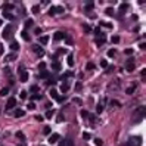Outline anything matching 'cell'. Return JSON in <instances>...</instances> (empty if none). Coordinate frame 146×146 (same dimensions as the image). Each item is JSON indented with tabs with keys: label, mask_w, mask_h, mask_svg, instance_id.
<instances>
[{
	"label": "cell",
	"mask_w": 146,
	"mask_h": 146,
	"mask_svg": "<svg viewBox=\"0 0 146 146\" xmlns=\"http://www.w3.org/2000/svg\"><path fill=\"white\" fill-rule=\"evenodd\" d=\"M127 56H131L133 55V49H125V52H124Z\"/></svg>",
	"instance_id": "f35d334b"
},
{
	"label": "cell",
	"mask_w": 146,
	"mask_h": 146,
	"mask_svg": "<svg viewBox=\"0 0 146 146\" xmlns=\"http://www.w3.org/2000/svg\"><path fill=\"white\" fill-rule=\"evenodd\" d=\"M28 109H36V105H34V103H28Z\"/></svg>",
	"instance_id": "11a10c76"
},
{
	"label": "cell",
	"mask_w": 146,
	"mask_h": 146,
	"mask_svg": "<svg viewBox=\"0 0 146 146\" xmlns=\"http://www.w3.org/2000/svg\"><path fill=\"white\" fill-rule=\"evenodd\" d=\"M50 77H52V75H50L47 71H41V74H40V78H43V80H49Z\"/></svg>",
	"instance_id": "4fadbf2b"
},
{
	"label": "cell",
	"mask_w": 146,
	"mask_h": 146,
	"mask_svg": "<svg viewBox=\"0 0 146 146\" xmlns=\"http://www.w3.org/2000/svg\"><path fill=\"white\" fill-rule=\"evenodd\" d=\"M128 9V5L127 3H121V6H119V11H121V12H125Z\"/></svg>",
	"instance_id": "4316f807"
},
{
	"label": "cell",
	"mask_w": 146,
	"mask_h": 146,
	"mask_svg": "<svg viewBox=\"0 0 146 146\" xmlns=\"http://www.w3.org/2000/svg\"><path fill=\"white\" fill-rule=\"evenodd\" d=\"M53 38H55L56 41H61V40L66 38V36H65V32H64V31H58V32H55V36H53Z\"/></svg>",
	"instance_id": "8992f818"
},
{
	"label": "cell",
	"mask_w": 146,
	"mask_h": 146,
	"mask_svg": "<svg viewBox=\"0 0 146 146\" xmlns=\"http://www.w3.org/2000/svg\"><path fill=\"white\" fill-rule=\"evenodd\" d=\"M28 77H30L28 72H27V71H24V72H21V75H19V80H21L22 83H27V81H28Z\"/></svg>",
	"instance_id": "9c48e42d"
},
{
	"label": "cell",
	"mask_w": 146,
	"mask_h": 146,
	"mask_svg": "<svg viewBox=\"0 0 146 146\" xmlns=\"http://www.w3.org/2000/svg\"><path fill=\"white\" fill-rule=\"evenodd\" d=\"M3 7H5V12H7V11H12L15 6H13V3H5Z\"/></svg>",
	"instance_id": "ac0fdd59"
},
{
	"label": "cell",
	"mask_w": 146,
	"mask_h": 146,
	"mask_svg": "<svg viewBox=\"0 0 146 146\" xmlns=\"http://www.w3.org/2000/svg\"><path fill=\"white\" fill-rule=\"evenodd\" d=\"M58 146H66V140H59V145Z\"/></svg>",
	"instance_id": "db71d44e"
},
{
	"label": "cell",
	"mask_w": 146,
	"mask_h": 146,
	"mask_svg": "<svg viewBox=\"0 0 146 146\" xmlns=\"http://www.w3.org/2000/svg\"><path fill=\"white\" fill-rule=\"evenodd\" d=\"M72 75H74V74H72L71 71H68V72H65V74H64L62 77H59V80H66L68 77H72Z\"/></svg>",
	"instance_id": "603a6c76"
},
{
	"label": "cell",
	"mask_w": 146,
	"mask_h": 146,
	"mask_svg": "<svg viewBox=\"0 0 146 146\" xmlns=\"http://www.w3.org/2000/svg\"><path fill=\"white\" fill-rule=\"evenodd\" d=\"M49 15H50V16L56 15V6H52V7H50V11H49Z\"/></svg>",
	"instance_id": "83f0119b"
},
{
	"label": "cell",
	"mask_w": 146,
	"mask_h": 146,
	"mask_svg": "<svg viewBox=\"0 0 146 146\" xmlns=\"http://www.w3.org/2000/svg\"><path fill=\"white\" fill-rule=\"evenodd\" d=\"M34 32H36L37 36H40V34H41V28H38V27H37V28H34Z\"/></svg>",
	"instance_id": "7dc6e473"
},
{
	"label": "cell",
	"mask_w": 146,
	"mask_h": 146,
	"mask_svg": "<svg viewBox=\"0 0 146 146\" xmlns=\"http://www.w3.org/2000/svg\"><path fill=\"white\" fill-rule=\"evenodd\" d=\"M65 40H66V41H65L66 44H72V40H71V38H65Z\"/></svg>",
	"instance_id": "6f0895ef"
},
{
	"label": "cell",
	"mask_w": 146,
	"mask_h": 146,
	"mask_svg": "<svg viewBox=\"0 0 146 146\" xmlns=\"http://www.w3.org/2000/svg\"><path fill=\"white\" fill-rule=\"evenodd\" d=\"M31 25H32V21H31V19H28L27 22H25V27H27V28H28V27H31Z\"/></svg>",
	"instance_id": "f907efd6"
},
{
	"label": "cell",
	"mask_w": 146,
	"mask_h": 146,
	"mask_svg": "<svg viewBox=\"0 0 146 146\" xmlns=\"http://www.w3.org/2000/svg\"><path fill=\"white\" fill-rule=\"evenodd\" d=\"M41 96H40V94H36V96H34V94H32V97H31V100H34V99H40Z\"/></svg>",
	"instance_id": "9f6ffc18"
},
{
	"label": "cell",
	"mask_w": 146,
	"mask_h": 146,
	"mask_svg": "<svg viewBox=\"0 0 146 146\" xmlns=\"http://www.w3.org/2000/svg\"><path fill=\"white\" fill-rule=\"evenodd\" d=\"M81 89H83L81 83H77V84H75V90H77V92H81Z\"/></svg>",
	"instance_id": "74e56055"
},
{
	"label": "cell",
	"mask_w": 146,
	"mask_h": 146,
	"mask_svg": "<svg viewBox=\"0 0 146 146\" xmlns=\"http://www.w3.org/2000/svg\"><path fill=\"white\" fill-rule=\"evenodd\" d=\"M46 84H47V86H53V84H55V80L49 78V80H46Z\"/></svg>",
	"instance_id": "60d3db41"
},
{
	"label": "cell",
	"mask_w": 146,
	"mask_h": 146,
	"mask_svg": "<svg viewBox=\"0 0 146 146\" xmlns=\"http://www.w3.org/2000/svg\"><path fill=\"white\" fill-rule=\"evenodd\" d=\"M52 68H53L55 71H61L62 70V66H61V64H59V62H53L52 64Z\"/></svg>",
	"instance_id": "44dd1931"
},
{
	"label": "cell",
	"mask_w": 146,
	"mask_h": 146,
	"mask_svg": "<svg viewBox=\"0 0 146 146\" xmlns=\"http://www.w3.org/2000/svg\"><path fill=\"white\" fill-rule=\"evenodd\" d=\"M0 146H2V145H0Z\"/></svg>",
	"instance_id": "6125c7cd"
},
{
	"label": "cell",
	"mask_w": 146,
	"mask_h": 146,
	"mask_svg": "<svg viewBox=\"0 0 146 146\" xmlns=\"http://www.w3.org/2000/svg\"><path fill=\"white\" fill-rule=\"evenodd\" d=\"M96 41H97V46H102V44H103V43L106 41V36H105V32L102 34V36H99Z\"/></svg>",
	"instance_id": "30bf717a"
},
{
	"label": "cell",
	"mask_w": 146,
	"mask_h": 146,
	"mask_svg": "<svg viewBox=\"0 0 146 146\" xmlns=\"http://www.w3.org/2000/svg\"><path fill=\"white\" fill-rule=\"evenodd\" d=\"M50 96H52V97H55V99H56V97H58V92H56L55 89H52V90H50Z\"/></svg>",
	"instance_id": "d6a6232c"
},
{
	"label": "cell",
	"mask_w": 146,
	"mask_h": 146,
	"mask_svg": "<svg viewBox=\"0 0 146 146\" xmlns=\"http://www.w3.org/2000/svg\"><path fill=\"white\" fill-rule=\"evenodd\" d=\"M15 105H16V99H15V97H11L9 100H7V103H6V111L15 108Z\"/></svg>",
	"instance_id": "52a82bcc"
},
{
	"label": "cell",
	"mask_w": 146,
	"mask_h": 146,
	"mask_svg": "<svg viewBox=\"0 0 146 146\" xmlns=\"http://www.w3.org/2000/svg\"><path fill=\"white\" fill-rule=\"evenodd\" d=\"M16 59V53H12V55H9V56H6V61L9 62V61H15Z\"/></svg>",
	"instance_id": "484cf974"
},
{
	"label": "cell",
	"mask_w": 146,
	"mask_h": 146,
	"mask_svg": "<svg viewBox=\"0 0 146 146\" xmlns=\"http://www.w3.org/2000/svg\"><path fill=\"white\" fill-rule=\"evenodd\" d=\"M142 137L140 136H131L130 139H128V142H127V145L128 146H142Z\"/></svg>",
	"instance_id": "7a4b0ae2"
},
{
	"label": "cell",
	"mask_w": 146,
	"mask_h": 146,
	"mask_svg": "<svg viewBox=\"0 0 146 146\" xmlns=\"http://www.w3.org/2000/svg\"><path fill=\"white\" fill-rule=\"evenodd\" d=\"M102 34H103V32H102L100 31V28L97 27V28H94V36H96V37H99V36H102Z\"/></svg>",
	"instance_id": "f546056e"
},
{
	"label": "cell",
	"mask_w": 146,
	"mask_h": 146,
	"mask_svg": "<svg viewBox=\"0 0 146 146\" xmlns=\"http://www.w3.org/2000/svg\"><path fill=\"white\" fill-rule=\"evenodd\" d=\"M19 97L21 99H25V97H27V92H21L19 93Z\"/></svg>",
	"instance_id": "ee69618b"
},
{
	"label": "cell",
	"mask_w": 146,
	"mask_h": 146,
	"mask_svg": "<svg viewBox=\"0 0 146 146\" xmlns=\"http://www.w3.org/2000/svg\"><path fill=\"white\" fill-rule=\"evenodd\" d=\"M38 9H40L38 6H32V13H37V12H38Z\"/></svg>",
	"instance_id": "f5cc1de1"
},
{
	"label": "cell",
	"mask_w": 146,
	"mask_h": 146,
	"mask_svg": "<svg viewBox=\"0 0 146 146\" xmlns=\"http://www.w3.org/2000/svg\"><path fill=\"white\" fill-rule=\"evenodd\" d=\"M32 52L36 53L38 58H41L43 55H44V49H43L40 44H34V46H32Z\"/></svg>",
	"instance_id": "277c9868"
},
{
	"label": "cell",
	"mask_w": 146,
	"mask_h": 146,
	"mask_svg": "<svg viewBox=\"0 0 146 146\" xmlns=\"http://www.w3.org/2000/svg\"><path fill=\"white\" fill-rule=\"evenodd\" d=\"M21 146H25V145H21Z\"/></svg>",
	"instance_id": "94428289"
},
{
	"label": "cell",
	"mask_w": 146,
	"mask_h": 146,
	"mask_svg": "<svg viewBox=\"0 0 146 146\" xmlns=\"http://www.w3.org/2000/svg\"><path fill=\"white\" fill-rule=\"evenodd\" d=\"M100 66H102V68H106V66H108V62L105 61V59H102V61H100Z\"/></svg>",
	"instance_id": "ab89813d"
},
{
	"label": "cell",
	"mask_w": 146,
	"mask_h": 146,
	"mask_svg": "<svg viewBox=\"0 0 146 146\" xmlns=\"http://www.w3.org/2000/svg\"><path fill=\"white\" fill-rule=\"evenodd\" d=\"M53 115V111H49V112H46V118H52Z\"/></svg>",
	"instance_id": "681fc988"
},
{
	"label": "cell",
	"mask_w": 146,
	"mask_h": 146,
	"mask_svg": "<svg viewBox=\"0 0 146 146\" xmlns=\"http://www.w3.org/2000/svg\"><path fill=\"white\" fill-rule=\"evenodd\" d=\"M0 25H2V19H0Z\"/></svg>",
	"instance_id": "91938a15"
},
{
	"label": "cell",
	"mask_w": 146,
	"mask_h": 146,
	"mask_svg": "<svg viewBox=\"0 0 146 146\" xmlns=\"http://www.w3.org/2000/svg\"><path fill=\"white\" fill-rule=\"evenodd\" d=\"M12 27H11V25H7V27H5V31H3V38H7V37H9V34L12 32Z\"/></svg>",
	"instance_id": "ba28073f"
},
{
	"label": "cell",
	"mask_w": 146,
	"mask_h": 146,
	"mask_svg": "<svg viewBox=\"0 0 146 146\" xmlns=\"http://www.w3.org/2000/svg\"><path fill=\"white\" fill-rule=\"evenodd\" d=\"M3 16L6 19H9V21H13L15 19V15H12L11 12H3Z\"/></svg>",
	"instance_id": "5bb4252c"
},
{
	"label": "cell",
	"mask_w": 146,
	"mask_h": 146,
	"mask_svg": "<svg viewBox=\"0 0 146 146\" xmlns=\"http://www.w3.org/2000/svg\"><path fill=\"white\" fill-rule=\"evenodd\" d=\"M125 70H127L128 72H131V71L134 70V62H133V61H128V62L125 64Z\"/></svg>",
	"instance_id": "7c38bea8"
},
{
	"label": "cell",
	"mask_w": 146,
	"mask_h": 146,
	"mask_svg": "<svg viewBox=\"0 0 146 146\" xmlns=\"http://www.w3.org/2000/svg\"><path fill=\"white\" fill-rule=\"evenodd\" d=\"M80 114H81V117H83V118H87V117H89V112H87L86 109H81V112H80Z\"/></svg>",
	"instance_id": "836d02e7"
},
{
	"label": "cell",
	"mask_w": 146,
	"mask_h": 146,
	"mask_svg": "<svg viewBox=\"0 0 146 146\" xmlns=\"http://www.w3.org/2000/svg\"><path fill=\"white\" fill-rule=\"evenodd\" d=\"M68 90H70V83H68V81H64L62 86H61V92H62V93H66Z\"/></svg>",
	"instance_id": "8fae6325"
},
{
	"label": "cell",
	"mask_w": 146,
	"mask_h": 146,
	"mask_svg": "<svg viewBox=\"0 0 146 146\" xmlns=\"http://www.w3.org/2000/svg\"><path fill=\"white\" fill-rule=\"evenodd\" d=\"M16 137H18L19 140H25V136H24L22 131H18V133H16Z\"/></svg>",
	"instance_id": "f1b7e54d"
},
{
	"label": "cell",
	"mask_w": 146,
	"mask_h": 146,
	"mask_svg": "<svg viewBox=\"0 0 146 146\" xmlns=\"http://www.w3.org/2000/svg\"><path fill=\"white\" fill-rule=\"evenodd\" d=\"M119 41V37L118 36H112V43H118Z\"/></svg>",
	"instance_id": "bcb514c9"
},
{
	"label": "cell",
	"mask_w": 146,
	"mask_h": 146,
	"mask_svg": "<svg viewBox=\"0 0 146 146\" xmlns=\"http://www.w3.org/2000/svg\"><path fill=\"white\" fill-rule=\"evenodd\" d=\"M7 93H9V89H7V87H5V89H2V90H0V96H7Z\"/></svg>",
	"instance_id": "d4e9b609"
},
{
	"label": "cell",
	"mask_w": 146,
	"mask_h": 146,
	"mask_svg": "<svg viewBox=\"0 0 146 146\" xmlns=\"http://www.w3.org/2000/svg\"><path fill=\"white\" fill-rule=\"evenodd\" d=\"M59 140H61V136H59L58 133H53L52 136L49 137V143H50V145H53V143H56V142H59Z\"/></svg>",
	"instance_id": "5b68a950"
},
{
	"label": "cell",
	"mask_w": 146,
	"mask_h": 146,
	"mask_svg": "<svg viewBox=\"0 0 146 146\" xmlns=\"http://www.w3.org/2000/svg\"><path fill=\"white\" fill-rule=\"evenodd\" d=\"M94 143H96V146H103V142L100 139H94Z\"/></svg>",
	"instance_id": "8d00e7d4"
},
{
	"label": "cell",
	"mask_w": 146,
	"mask_h": 146,
	"mask_svg": "<svg viewBox=\"0 0 146 146\" xmlns=\"http://www.w3.org/2000/svg\"><path fill=\"white\" fill-rule=\"evenodd\" d=\"M66 62H68V65H70V66H74V55L72 53H70V56L66 58Z\"/></svg>",
	"instance_id": "2e32d148"
},
{
	"label": "cell",
	"mask_w": 146,
	"mask_h": 146,
	"mask_svg": "<svg viewBox=\"0 0 146 146\" xmlns=\"http://www.w3.org/2000/svg\"><path fill=\"white\" fill-rule=\"evenodd\" d=\"M83 137H84V140H89L90 139V134L89 133H83Z\"/></svg>",
	"instance_id": "c3c4849f"
},
{
	"label": "cell",
	"mask_w": 146,
	"mask_h": 146,
	"mask_svg": "<svg viewBox=\"0 0 146 146\" xmlns=\"http://www.w3.org/2000/svg\"><path fill=\"white\" fill-rule=\"evenodd\" d=\"M56 100L59 102V103H62V102L65 100V97H64V96H58V97H56Z\"/></svg>",
	"instance_id": "f6af8a7d"
},
{
	"label": "cell",
	"mask_w": 146,
	"mask_h": 146,
	"mask_svg": "<svg viewBox=\"0 0 146 146\" xmlns=\"http://www.w3.org/2000/svg\"><path fill=\"white\" fill-rule=\"evenodd\" d=\"M134 90H136V84H131L128 89H125V93H127V94H133Z\"/></svg>",
	"instance_id": "e0dca14e"
},
{
	"label": "cell",
	"mask_w": 146,
	"mask_h": 146,
	"mask_svg": "<svg viewBox=\"0 0 146 146\" xmlns=\"http://www.w3.org/2000/svg\"><path fill=\"white\" fill-rule=\"evenodd\" d=\"M13 115H15L16 118H21V117H24V115H25V112H24V109H16Z\"/></svg>",
	"instance_id": "9a60e30c"
},
{
	"label": "cell",
	"mask_w": 146,
	"mask_h": 146,
	"mask_svg": "<svg viewBox=\"0 0 146 146\" xmlns=\"http://www.w3.org/2000/svg\"><path fill=\"white\" fill-rule=\"evenodd\" d=\"M11 50H13V52H16V50H19V44H18L16 41L11 43Z\"/></svg>",
	"instance_id": "d6986e66"
},
{
	"label": "cell",
	"mask_w": 146,
	"mask_h": 146,
	"mask_svg": "<svg viewBox=\"0 0 146 146\" xmlns=\"http://www.w3.org/2000/svg\"><path fill=\"white\" fill-rule=\"evenodd\" d=\"M93 6H94V3H93V2H87V3H86V6H84V9L89 12V11H92V9H93Z\"/></svg>",
	"instance_id": "ffe728a7"
},
{
	"label": "cell",
	"mask_w": 146,
	"mask_h": 146,
	"mask_svg": "<svg viewBox=\"0 0 146 146\" xmlns=\"http://www.w3.org/2000/svg\"><path fill=\"white\" fill-rule=\"evenodd\" d=\"M21 36H22V38H24V40H27V41H30V40H31L30 34H28L27 31H22V32H21Z\"/></svg>",
	"instance_id": "7402d4cb"
},
{
	"label": "cell",
	"mask_w": 146,
	"mask_h": 146,
	"mask_svg": "<svg viewBox=\"0 0 146 146\" xmlns=\"http://www.w3.org/2000/svg\"><path fill=\"white\" fill-rule=\"evenodd\" d=\"M43 131H44V134H50V127H44Z\"/></svg>",
	"instance_id": "816d5d0a"
},
{
	"label": "cell",
	"mask_w": 146,
	"mask_h": 146,
	"mask_svg": "<svg viewBox=\"0 0 146 146\" xmlns=\"http://www.w3.org/2000/svg\"><path fill=\"white\" fill-rule=\"evenodd\" d=\"M2 53H3V44L0 43V55H2Z\"/></svg>",
	"instance_id": "680465c9"
},
{
	"label": "cell",
	"mask_w": 146,
	"mask_h": 146,
	"mask_svg": "<svg viewBox=\"0 0 146 146\" xmlns=\"http://www.w3.org/2000/svg\"><path fill=\"white\" fill-rule=\"evenodd\" d=\"M115 53H117V52H115V49L108 50V56H109V58H114V56H115Z\"/></svg>",
	"instance_id": "4dcf8cb0"
},
{
	"label": "cell",
	"mask_w": 146,
	"mask_h": 146,
	"mask_svg": "<svg viewBox=\"0 0 146 146\" xmlns=\"http://www.w3.org/2000/svg\"><path fill=\"white\" fill-rule=\"evenodd\" d=\"M93 66H94V65H93L92 62H89L87 65H86V70H89V71H90V70H93Z\"/></svg>",
	"instance_id": "b9f144b4"
},
{
	"label": "cell",
	"mask_w": 146,
	"mask_h": 146,
	"mask_svg": "<svg viewBox=\"0 0 146 146\" xmlns=\"http://www.w3.org/2000/svg\"><path fill=\"white\" fill-rule=\"evenodd\" d=\"M143 118H145V106L142 105L131 114V124H140Z\"/></svg>",
	"instance_id": "6da1fadb"
},
{
	"label": "cell",
	"mask_w": 146,
	"mask_h": 146,
	"mask_svg": "<svg viewBox=\"0 0 146 146\" xmlns=\"http://www.w3.org/2000/svg\"><path fill=\"white\" fill-rule=\"evenodd\" d=\"M30 92H31V93H37V92H38V87H37V86H31V87H30Z\"/></svg>",
	"instance_id": "1f68e13d"
},
{
	"label": "cell",
	"mask_w": 146,
	"mask_h": 146,
	"mask_svg": "<svg viewBox=\"0 0 146 146\" xmlns=\"http://www.w3.org/2000/svg\"><path fill=\"white\" fill-rule=\"evenodd\" d=\"M83 28H84V31H86V32H90V31H92L90 25H87V24H84V25H83Z\"/></svg>",
	"instance_id": "e575fe53"
},
{
	"label": "cell",
	"mask_w": 146,
	"mask_h": 146,
	"mask_svg": "<svg viewBox=\"0 0 146 146\" xmlns=\"http://www.w3.org/2000/svg\"><path fill=\"white\" fill-rule=\"evenodd\" d=\"M38 68H40L41 71H44V70H46V64H44V62H41V64L38 65Z\"/></svg>",
	"instance_id": "7bdbcfd3"
},
{
	"label": "cell",
	"mask_w": 146,
	"mask_h": 146,
	"mask_svg": "<svg viewBox=\"0 0 146 146\" xmlns=\"http://www.w3.org/2000/svg\"><path fill=\"white\" fill-rule=\"evenodd\" d=\"M106 103H108V99L103 97V99H102L99 103H97V106H96V112H97V114H102V112H103V108H105Z\"/></svg>",
	"instance_id": "3957f363"
},
{
	"label": "cell",
	"mask_w": 146,
	"mask_h": 146,
	"mask_svg": "<svg viewBox=\"0 0 146 146\" xmlns=\"http://www.w3.org/2000/svg\"><path fill=\"white\" fill-rule=\"evenodd\" d=\"M105 12H106V15H109V16H111V15H114V9H112V7H108Z\"/></svg>",
	"instance_id": "d590c367"
},
{
	"label": "cell",
	"mask_w": 146,
	"mask_h": 146,
	"mask_svg": "<svg viewBox=\"0 0 146 146\" xmlns=\"http://www.w3.org/2000/svg\"><path fill=\"white\" fill-rule=\"evenodd\" d=\"M47 41H49V37L47 36H41L40 37V43H41V44H47Z\"/></svg>",
	"instance_id": "cb8c5ba5"
}]
</instances>
